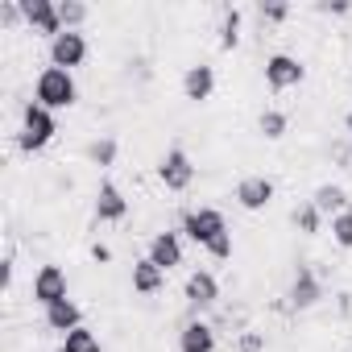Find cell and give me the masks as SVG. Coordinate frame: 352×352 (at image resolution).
I'll list each match as a JSON object with an SVG mask.
<instances>
[{"mask_svg": "<svg viewBox=\"0 0 352 352\" xmlns=\"http://www.w3.org/2000/svg\"><path fill=\"white\" fill-rule=\"evenodd\" d=\"M21 13H25V25L34 34H46V38H58L63 34V21H58V5H54V0H21Z\"/></svg>", "mask_w": 352, "mask_h": 352, "instance_id": "7c38bea8", "label": "cell"}, {"mask_svg": "<svg viewBox=\"0 0 352 352\" xmlns=\"http://www.w3.org/2000/svg\"><path fill=\"white\" fill-rule=\"evenodd\" d=\"M183 232L199 249H208L216 261L232 257V228H228V220H224L220 208H191V212H183Z\"/></svg>", "mask_w": 352, "mask_h": 352, "instance_id": "6da1fadb", "label": "cell"}, {"mask_svg": "<svg viewBox=\"0 0 352 352\" xmlns=\"http://www.w3.org/2000/svg\"><path fill=\"white\" fill-rule=\"evenodd\" d=\"M179 352H216V327L204 323V319L183 323V331H179Z\"/></svg>", "mask_w": 352, "mask_h": 352, "instance_id": "2e32d148", "label": "cell"}, {"mask_svg": "<svg viewBox=\"0 0 352 352\" xmlns=\"http://www.w3.org/2000/svg\"><path fill=\"white\" fill-rule=\"evenodd\" d=\"M157 183H162L166 191H174V195L191 191V183H195V162H191V153H187L183 145H170V149L157 157Z\"/></svg>", "mask_w": 352, "mask_h": 352, "instance_id": "277c9868", "label": "cell"}, {"mask_svg": "<svg viewBox=\"0 0 352 352\" xmlns=\"http://www.w3.org/2000/svg\"><path fill=\"white\" fill-rule=\"evenodd\" d=\"M236 352H265V336L261 331H245L236 340Z\"/></svg>", "mask_w": 352, "mask_h": 352, "instance_id": "4316f807", "label": "cell"}, {"mask_svg": "<svg viewBox=\"0 0 352 352\" xmlns=\"http://www.w3.org/2000/svg\"><path fill=\"white\" fill-rule=\"evenodd\" d=\"M323 13H331V17H344V13H352V5L348 0H331V5H319Z\"/></svg>", "mask_w": 352, "mask_h": 352, "instance_id": "83f0119b", "label": "cell"}, {"mask_svg": "<svg viewBox=\"0 0 352 352\" xmlns=\"http://www.w3.org/2000/svg\"><path fill=\"white\" fill-rule=\"evenodd\" d=\"M241 9H224V21H220V46L224 50H232L236 42H241Z\"/></svg>", "mask_w": 352, "mask_h": 352, "instance_id": "603a6c76", "label": "cell"}, {"mask_svg": "<svg viewBox=\"0 0 352 352\" xmlns=\"http://www.w3.org/2000/svg\"><path fill=\"white\" fill-rule=\"evenodd\" d=\"M286 298H290L294 311H311V307L323 298V282L315 278L311 265H298V270H294V282H290V294H286Z\"/></svg>", "mask_w": 352, "mask_h": 352, "instance_id": "4fadbf2b", "label": "cell"}, {"mask_svg": "<svg viewBox=\"0 0 352 352\" xmlns=\"http://www.w3.org/2000/svg\"><path fill=\"white\" fill-rule=\"evenodd\" d=\"M153 265H162L166 274L174 265H183V228H166V232H153L149 236V253H145Z\"/></svg>", "mask_w": 352, "mask_h": 352, "instance_id": "30bf717a", "label": "cell"}, {"mask_svg": "<svg viewBox=\"0 0 352 352\" xmlns=\"http://www.w3.org/2000/svg\"><path fill=\"white\" fill-rule=\"evenodd\" d=\"M87 157H91V166H112L116 162V137H96L87 145Z\"/></svg>", "mask_w": 352, "mask_h": 352, "instance_id": "cb8c5ba5", "label": "cell"}, {"mask_svg": "<svg viewBox=\"0 0 352 352\" xmlns=\"http://www.w3.org/2000/svg\"><path fill=\"white\" fill-rule=\"evenodd\" d=\"M183 298H187V307L199 315V311H212L216 302H220V282H216V274L212 270H195L191 278H187V286H183Z\"/></svg>", "mask_w": 352, "mask_h": 352, "instance_id": "9c48e42d", "label": "cell"}, {"mask_svg": "<svg viewBox=\"0 0 352 352\" xmlns=\"http://www.w3.org/2000/svg\"><path fill=\"white\" fill-rule=\"evenodd\" d=\"M290 220H294V228L302 232V236H319L323 232V212L307 199V204H298L294 212H290Z\"/></svg>", "mask_w": 352, "mask_h": 352, "instance_id": "ffe728a7", "label": "cell"}, {"mask_svg": "<svg viewBox=\"0 0 352 352\" xmlns=\"http://www.w3.org/2000/svg\"><path fill=\"white\" fill-rule=\"evenodd\" d=\"M54 133H58L54 112L42 108L38 100H30V104L21 108V133H17V145H21L25 153H38V149H46V145L54 141Z\"/></svg>", "mask_w": 352, "mask_h": 352, "instance_id": "3957f363", "label": "cell"}, {"mask_svg": "<svg viewBox=\"0 0 352 352\" xmlns=\"http://www.w3.org/2000/svg\"><path fill=\"white\" fill-rule=\"evenodd\" d=\"M58 352H104V348H100V336L83 323V327H75L58 340Z\"/></svg>", "mask_w": 352, "mask_h": 352, "instance_id": "d6986e66", "label": "cell"}, {"mask_svg": "<svg viewBox=\"0 0 352 352\" xmlns=\"http://www.w3.org/2000/svg\"><path fill=\"white\" fill-rule=\"evenodd\" d=\"M58 21H63V30H83L87 5L83 0H58Z\"/></svg>", "mask_w": 352, "mask_h": 352, "instance_id": "7402d4cb", "label": "cell"}, {"mask_svg": "<svg viewBox=\"0 0 352 352\" xmlns=\"http://www.w3.org/2000/svg\"><path fill=\"white\" fill-rule=\"evenodd\" d=\"M274 195H278V187H274V179H265V174H245L236 183V191H232V199L245 212H265L274 204Z\"/></svg>", "mask_w": 352, "mask_h": 352, "instance_id": "8992f818", "label": "cell"}, {"mask_svg": "<svg viewBox=\"0 0 352 352\" xmlns=\"http://www.w3.org/2000/svg\"><path fill=\"white\" fill-rule=\"evenodd\" d=\"M212 91H216V67H212V63L187 67V75H183V96H187L191 104H204V100H212Z\"/></svg>", "mask_w": 352, "mask_h": 352, "instance_id": "5bb4252c", "label": "cell"}, {"mask_svg": "<svg viewBox=\"0 0 352 352\" xmlns=\"http://www.w3.org/2000/svg\"><path fill=\"white\" fill-rule=\"evenodd\" d=\"M344 129H348V137H352V108L344 112Z\"/></svg>", "mask_w": 352, "mask_h": 352, "instance_id": "f546056e", "label": "cell"}, {"mask_svg": "<svg viewBox=\"0 0 352 352\" xmlns=\"http://www.w3.org/2000/svg\"><path fill=\"white\" fill-rule=\"evenodd\" d=\"M91 257H96V261H112V249H108V245H91Z\"/></svg>", "mask_w": 352, "mask_h": 352, "instance_id": "f1b7e54d", "label": "cell"}, {"mask_svg": "<svg viewBox=\"0 0 352 352\" xmlns=\"http://www.w3.org/2000/svg\"><path fill=\"white\" fill-rule=\"evenodd\" d=\"M91 212H96L100 224H120V220L129 216V199H124V191H120L112 179H104V183L96 187V204H91Z\"/></svg>", "mask_w": 352, "mask_h": 352, "instance_id": "8fae6325", "label": "cell"}, {"mask_svg": "<svg viewBox=\"0 0 352 352\" xmlns=\"http://www.w3.org/2000/svg\"><path fill=\"white\" fill-rule=\"evenodd\" d=\"M331 241L340 249H352V208L340 212V216H331Z\"/></svg>", "mask_w": 352, "mask_h": 352, "instance_id": "d4e9b609", "label": "cell"}, {"mask_svg": "<svg viewBox=\"0 0 352 352\" xmlns=\"http://www.w3.org/2000/svg\"><path fill=\"white\" fill-rule=\"evenodd\" d=\"M257 129H261V137H265V141H278V137H286L290 116H286L282 108H265V112L257 116Z\"/></svg>", "mask_w": 352, "mask_h": 352, "instance_id": "44dd1931", "label": "cell"}, {"mask_svg": "<svg viewBox=\"0 0 352 352\" xmlns=\"http://www.w3.org/2000/svg\"><path fill=\"white\" fill-rule=\"evenodd\" d=\"M129 278H133V290H137V294H157V290L166 286V270H162V265H153L149 257H137Z\"/></svg>", "mask_w": 352, "mask_h": 352, "instance_id": "ac0fdd59", "label": "cell"}, {"mask_svg": "<svg viewBox=\"0 0 352 352\" xmlns=\"http://www.w3.org/2000/svg\"><path fill=\"white\" fill-rule=\"evenodd\" d=\"M34 100H38L42 108H50V112L71 108V104L79 100L75 75H71V71H63V67H42V71H38V79H34Z\"/></svg>", "mask_w": 352, "mask_h": 352, "instance_id": "7a4b0ae2", "label": "cell"}, {"mask_svg": "<svg viewBox=\"0 0 352 352\" xmlns=\"http://www.w3.org/2000/svg\"><path fill=\"white\" fill-rule=\"evenodd\" d=\"M30 298L42 302V311H46L50 302H58V298H71V294H67V270H63V265H42V270L34 274Z\"/></svg>", "mask_w": 352, "mask_h": 352, "instance_id": "ba28073f", "label": "cell"}, {"mask_svg": "<svg viewBox=\"0 0 352 352\" xmlns=\"http://www.w3.org/2000/svg\"><path fill=\"white\" fill-rule=\"evenodd\" d=\"M311 204L323 212V220H327V216H340V212L352 208V199H348V191H344L340 183H319L315 195H311Z\"/></svg>", "mask_w": 352, "mask_h": 352, "instance_id": "e0dca14e", "label": "cell"}, {"mask_svg": "<svg viewBox=\"0 0 352 352\" xmlns=\"http://www.w3.org/2000/svg\"><path fill=\"white\" fill-rule=\"evenodd\" d=\"M83 63H87V38H83V30H63L58 38H50V67L75 71Z\"/></svg>", "mask_w": 352, "mask_h": 352, "instance_id": "5b68a950", "label": "cell"}, {"mask_svg": "<svg viewBox=\"0 0 352 352\" xmlns=\"http://www.w3.org/2000/svg\"><path fill=\"white\" fill-rule=\"evenodd\" d=\"M257 13H261V21H274V25H278V21L290 17V5H282V0H270V5H265V0H261Z\"/></svg>", "mask_w": 352, "mask_h": 352, "instance_id": "484cf974", "label": "cell"}, {"mask_svg": "<svg viewBox=\"0 0 352 352\" xmlns=\"http://www.w3.org/2000/svg\"><path fill=\"white\" fill-rule=\"evenodd\" d=\"M348 141H352V137H348Z\"/></svg>", "mask_w": 352, "mask_h": 352, "instance_id": "4dcf8cb0", "label": "cell"}, {"mask_svg": "<svg viewBox=\"0 0 352 352\" xmlns=\"http://www.w3.org/2000/svg\"><path fill=\"white\" fill-rule=\"evenodd\" d=\"M42 319H46V327H50V331H58V336H67V331L83 327V311H79V302H75V298H58V302H50V307L42 311Z\"/></svg>", "mask_w": 352, "mask_h": 352, "instance_id": "9a60e30c", "label": "cell"}, {"mask_svg": "<svg viewBox=\"0 0 352 352\" xmlns=\"http://www.w3.org/2000/svg\"><path fill=\"white\" fill-rule=\"evenodd\" d=\"M307 79V67L294 58V54H270L265 58V83L274 87V91H290V87H298Z\"/></svg>", "mask_w": 352, "mask_h": 352, "instance_id": "52a82bcc", "label": "cell"}]
</instances>
